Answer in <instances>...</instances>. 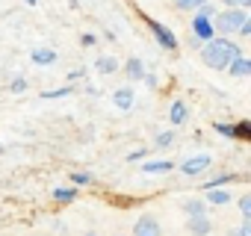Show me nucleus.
Instances as JSON below:
<instances>
[{
	"label": "nucleus",
	"instance_id": "f257e3e1",
	"mask_svg": "<svg viewBox=\"0 0 251 236\" xmlns=\"http://www.w3.org/2000/svg\"><path fill=\"white\" fill-rule=\"evenodd\" d=\"M201 56H204V65H210V68H227L236 56H242V47L227 39H210V42H204Z\"/></svg>",
	"mask_w": 251,
	"mask_h": 236
},
{
	"label": "nucleus",
	"instance_id": "aec40b11",
	"mask_svg": "<svg viewBox=\"0 0 251 236\" xmlns=\"http://www.w3.org/2000/svg\"><path fill=\"white\" fill-rule=\"evenodd\" d=\"M172 3H175L177 9H201L204 0H172Z\"/></svg>",
	"mask_w": 251,
	"mask_h": 236
},
{
	"label": "nucleus",
	"instance_id": "c756f323",
	"mask_svg": "<svg viewBox=\"0 0 251 236\" xmlns=\"http://www.w3.org/2000/svg\"><path fill=\"white\" fill-rule=\"evenodd\" d=\"M142 157H145V151H133V154H130V157H127V160H130V163H133V160H142Z\"/></svg>",
	"mask_w": 251,
	"mask_h": 236
},
{
	"label": "nucleus",
	"instance_id": "1a4fd4ad",
	"mask_svg": "<svg viewBox=\"0 0 251 236\" xmlns=\"http://www.w3.org/2000/svg\"><path fill=\"white\" fill-rule=\"evenodd\" d=\"M112 103L118 106V109H133V89H118V92H112Z\"/></svg>",
	"mask_w": 251,
	"mask_h": 236
},
{
	"label": "nucleus",
	"instance_id": "f03ea898",
	"mask_svg": "<svg viewBox=\"0 0 251 236\" xmlns=\"http://www.w3.org/2000/svg\"><path fill=\"white\" fill-rule=\"evenodd\" d=\"M248 21L245 9H225L222 15H216V24L213 30H219L222 36H230V33H239V27Z\"/></svg>",
	"mask_w": 251,
	"mask_h": 236
},
{
	"label": "nucleus",
	"instance_id": "412c9836",
	"mask_svg": "<svg viewBox=\"0 0 251 236\" xmlns=\"http://www.w3.org/2000/svg\"><path fill=\"white\" fill-rule=\"evenodd\" d=\"M71 180H74V186H89V183H92V174H89V171H74Z\"/></svg>",
	"mask_w": 251,
	"mask_h": 236
},
{
	"label": "nucleus",
	"instance_id": "dca6fc26",
	"mask_svg": "<svg viewBox=\"0 0 251 236\" xmlns=\"http://www.w3.org/2000/svg\"><path fill=\"white\" fill-rule=\"evenodd\" d=\"M30 59H33L36 65H50V62L56 59V53H53V50H48V47H39V50H33V53H30Z\"/></svg>",
	"mask_w": 251,
	"mask_h": 236
},
{
	"label": "nucleus",
	"instance_id": "393cba45",
	"mask_svg": "<svg viewBox=\"0 0 251 236\" xmlns=\"http://www.w3.org/2000/svg\"><path fill=\"white\" fill-rule=\"evenodd\" d=\"M172 142H175L172 133H160V136H157V148H172Z\"/></svg>",
	"mask_w": 251,
	"mask_h": 236
},
{
	"label": "nucleus",
	"instance_id": "2f4dec72",
	"mask_svg": "<svg viewBox=\"0 0 251 236\" xmlns=\"http://www.w3.org/2000/svg\"><path fill=\"white\" fill-rule=\"evenodd\" d=\"M89 236H95V233H89Z\"/></svg>",
	"mask_w": 251,
	"mask_h": 236
},
{
	"label": "nucleus",
	"instance_id": "f3484780",
	"mask_svg": "<svg viewBox=\"0 0 251 236\" xmlns=\"http://www.w3.org/2000/svg\"><path fill=\"white\" fill-rule=\"evenodd\" d=\"M95 68H98L100 74H115V71H118V62H115L112 56H100V59L95 62Z\"/></svg>",
	"mask_w": 251,
	"mask_h": 236
},
{
	"label": "nucleus",
	"instance_id": "6e6552de",
	"mask_svg": "<svg viewBox=\"0 0 251 236\" xmlns=\"http://www.w3.org/2000/svg\"><path fill=\"white\" fill-rule=\"evenodd\" d=\"M186 227H189L192 236H207L210 233V218L207 215H192V218H186Z\"/></svg>",
	"mask_w": 251,
	"mask_h": 236
},
{
	"label": "nucleus",
	"instance_id": "9d476101",
	"mask_svg": "<svg viewBox=\"0 0 251 236\" xmlns=\"http://www.w3.org/2000/svg\"><path fill=\"white\" fill-rule=\"evenodd\" d=\"M186 118H189L186 103H183V100H175L172 109H169V121H172V124H186Z\"/></svg>",
	"mask_w": 251,
	"mask_h": 236
},
{
	"label": "nucleus",
	"instance_id": "4be33fe9",
	"mask_svg": "<svg viewBox=\"0 0 251 236\" xmlns=\"http://www.w3.org/2000/svg\"><path fill=\"white\" fill-rule=\"evenodd\" d=\"M239 215L242 218H251V195H242L239 198Z\"/></svg>",
	"mask_w": 251,
	"mask_h": 236
},
{
	"label": "nucleus",
	"instance_id": "39448f33",
	"mask_svg": "<svg viewBox=\"0 0 251 236\" xmlns=\"http://www.w3.org/2000/svg\"><path fill=\"white\" fill-rule=\"evenodd\" d=\"M213 130L219 136H225V139H245L248 136V121H239V124H222V121H216Z\"/></svg>",
	"mask_w": 251,
	"mask_h": 236
},
{
	"label": "nucleus",
	"instance_id": "bb28decb",
	"mask_svg": "<svg viewBox=\"0 0 251 236\" xmlns=\"http://www.w3.org/2000/svg\"><path fill=\"white\" fill-rule=\"evenodd\" d=\"M239 36H251V21H245V24L239 27Z\"/></svg>",
	"mask_w": 251,
	"mask_h": 236
},
{
	"label": "nucleus",
	"instance_id": "ddd939ff",
	"mask_svg": "<svg viewBox=\"0 0 251 236\" xmlns=\"http://www.w3.org/2000/svg\"><path fill=\"white\" fill-rule=\"evenodd\" d=\"M183 212L192 218V215H207V207H204V198H186L183 201Z\"/></svg>",
	"mask_w": 251,
	"mask_h": 236
},
{
	"label": "nucleus",
	"instance_id": "4468645a",
	"mask_svg": "<svg viewBox=\"0 0 251 236\" xmlns=\"http://www.w3.org/2000/svg\"><path fill=\"white\" fill-rule=\"evenodd\" d=\"M124 74H127L133 83H136V80H142V77H145V65H142V59H136V56H133V59H127V65H124Z\"/></svg>",
	"mask_w": 251,
	"mask_h": 236
},
{
	"label": "nucleus",
	"instance_id": "473e14b6",
	"mask_svg": "<svg viewBox=\"0 0 251 236\" xmlns=\"http://www.w3.org/2000/svg\"><path fill=\"white\" fill-rule=\"evenodd\" d=\"M0 151H3V148H0Z\"/></svg>",
	"mask_w": 251,
	"mask_h": 236
},
{
	"label": "nucleus",
	"instance_id": "2eb2a0df",
	"mask_svg": "<svg viewBox=\"0 0 251 236\" xmlns=\"http://www.w3.org/2000/svg\"><path fill=\"white\" fill-rule=\"evenodd\" d=\"M227 71H230L233 77H245V74H251V62H248L245 56H236V59L227 65Z\"/></svg>",
	"mask_w": 251,
	"mask_h": 236
},
{
	"label": "nucleus",
	"instance_id": "9b49d317",
	"mask_svg": "<svg viewBox=\"0 0 251 236\" xmlns=\"http://www.w3.org/2000/svg\"><path fill=\"white\" fill-rule=\"evenodd\" d=\"M204 201L213 204V207H225V204H230V192L227 189H207L204 192Z\"/></svg>",
	"mask_w": 251,
	"mask_h": 236
},
{
	"label": "nucleus",
	"instance_id": "a878e982",
	"mask_svg": "<svg viewBox=\"0 0 251 236\" xmlns=\"http://www.w3.org/2000/svg\"><path fill=\"white\" fill-rule=\"evenodd\" d=\"M225 3H227L230 9H245V6L251 3V0H225Z\"/></svg>",
	"mask_w": 251,
	"mask_h": 236
},
{
	"label": "nucleus",
	"instance_id": "c85d7f7f",
	"mask_svg": "<svg viewBox=\"0 0 251 236\" xmlns=\"http://www.w3.org/2000/svg\"><path fill=\"white\" fill-rule=\"evenodd\" d=\"M83 74H86V71H83V68H77V71H71V74H68V77H71V80H80V77H83Z\"/></svg>",
	"mask_w": 251,
	"mask_h": 236
},
{
	"label": "nucleus",
	"instance_id": "b1692460",
	"mask_svg": "<svg viewBox=\"0 0 251 236\" xmlns=\"http://www.w3.org/2000/svg\"><path fill=\"white\" fill-rule=\"evenodd\" d=\"M227 236H251V221L242 218V227H239V230H230Z\"/></svg>",
	"mask_w": 251,
	"mask_h": 236
},
{
	"label": "nucleus",
	"instance_id": "7c9ffc66",
	"mask_svg": "<svg viewBox=\"0 0 251 236\" xmlns=\"http://www.w3.org/2000/svg\"><path fill=\"white\" fill-rule=\"evenodd\" d=\"M27 3H30V6H36V3H39V0H27Z\"/></svg>",
	"mask_w": 251,
	"mask_h": 236
},
{
	"label": "nucleus",
	"instance_id": "f8f14e48",
	"mask_svg": "<svg viewBox=\"0 0 251 236\" xmlns=\"http://www.w3.org/2000/svg\"><path fill=\"white\" fill-rule=\"evenodd\" d=\"M172 168H175V163H169V160H151V163L142 165L145 174H166V171H172Z\"/></svg>",
	"mask_w": 251,
	"mask_h": 236
},
{
	"label": "nucleus",
	"instance_id": "7ed1b4c3",
	"mask_svg": "<svg viewBox=\"0 0 251 236\" xmlns=\"http://www.w3.org/2000/svg\"><path fill=\"white\" fill-rule=\"evenodd\" d=\"M148 27H151V33H154V39L160 42V47H166V50H175V47H177V39H175V33H172L166 24L148 21Z\"/></svg>",
	"mask_w": 251,
	"mask_h": 236
},
{
	"label": "nucleus",
	"instance_id": "5701e85b",
	"mask_svg": "<svg viewBox=\"0 0 251 236\" xmlns=\"http://www.w3.org/2000/svg\"><path fill=\"white\" fill-rule=\"evenodd\" d=\"M65 94H71V86H62V89H50V92H45L42 97H48V100H53V97H65Z\"/></svg>",
	"mask_w": 251,
	"mask_h": 236
},
{
	"label": "nucleus",
	"instance_id": "a211bd4d",
	"mask_svg": "<svg viewBox=\"0 0 251 236\" xmlns=\"http://www.w3.org/2000/svg\"><path fill=\"white\" fill-rule=\"evenodd\" d=\"M53 198L62 201V204H68V201L77 198V189H74V186H59V189H53Z\"/></svg>",
	"mask_w": 251,
	"mask_h": 236
},
{
	"label": "nucleus",
	"instance_id": "6ab92c4d",
	"mask_svg": "<svg viewBox=\"0 0 251 236\" xmlns=\"http://www.w3.org/2000/svg\"><path fill=\"white\" fill-rule=\"evenodd\" d=\"M227 183H233V174H219V177H213V180H207V183H204V192H207V189L227 186Z\"/></svg>",
	"mask_w": 251,
	"mask_h": 236
},
{
	"label": "nucleus",
	"instance_id": "cd10ccee",
	"mask_svg": "<svg viewBox=\"0 0 251 236\" xmlns=\"http://www.w3.org/2000/svg\"><path fill=\"white\" fill-rule=\"evenodd\" d=\"M24 89H27V83H24V80H15V83H12V92H24Z\"/></svg>",
	"mask_w": 251,
	"mask_h": 236
},
{
	"label": "nucleus",
	"instance_id": "20e7f679",
	"mask_svg": "<svg viewBox=\"0 0 251 236\" xmlns=\"http://www.w3.org/2000/svg\"><path fill=\"white\" fill-rule=\"evenodd\" d=\"M133 236H160V221L151 212H142L133 224Z\"/></svg>",
	"mask_w": 251,
	"mask_h": 236
},
{
	"label": "nucleus",
	"instance_id": "423d86ee",
	"mask_svg": "<svg viewBox=\"0 0 251 236\" xmlns=\"http://www.w3.org/2000/svg\"><path fill=\"white\" fill-rule=\"evenodd\" d=\"M207 168H210V157L207 154H198V157H189L186 163H180V171L189 174V177H195V174H201Z\"/></svg>",
	"mask_w": 251,
	"mask_h": 236
},
{
	"label": "nucleus",
	"instance_id": "0eeeda50",
	"mask_svg": "<svg viewBox=\"0 0 251 236\" xmlns=\"http://www.w3.org/2000/svg\"><path fill=\"white\" fill-rule=\"evenodd\" d=\"M192 33H195L198 39H204V42H210V39H216V30H213V21H210V18H204V15H195V21H192Z\"/></svg>",
	"mask_w": 251,
	"mask_h": 236
}]
</instances>
